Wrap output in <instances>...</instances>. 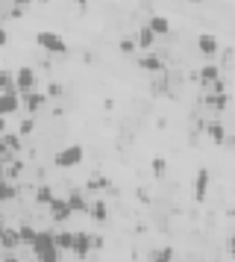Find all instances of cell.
I'll return each instance as SVG.
<instances>
[{
	"instance_id": "cell-29",
	"label": "cell",
	"mask_w": 235,
	"mask_h": 262,
	"mask_svg": "<svg viewBox=\"0 0 235 262\" xmlns=\"http://www.w3.org/2000/svg\"><path fill=\"white\" fill-rule=\"evenodd\" d=\"M6 144H9V147H15V150L21 147V142H18V136H6Z\"/></svg>"
},
{
	"instance_id": "cell-16",
	"label": "cell",
	"mask_w": 235,
	"mask_h": 262,
	"mask_svg": "<svg viewBox=\"0 0 235 262\" xmlns=\"http://www.w3.org/2000/svg\"><path fill=\"white\" fill-rule=\"evenodd\" d=\"M200 80H203V83H215V80H221V71H218V65H203V68H200Z\"/></svg>"
},
{
	"instance_id": "cell-26",
	"label": "cell",
	"mask_w": 235,
	"mask_h": 262,
	"mask_svg": "<svg viewBox=\"0 0 235 262\" xmlns=\"http://www.w3.org/2000/svg\"><path fill=\"white\" fill-rule=\"evenodd\" d=\"M38 201L50 203V201H53V191H50V189H38Z\"/></svg>"
},
{
	"instance_id": "cell-2",
	"label": "cell",
	"mask_w": 235,
	"mask_h": 262,
	"mask_svg": "<svg viewBox=\"0 0 235 262\" xmlns=\"http://www.w3.org/2000/svg\"><path fill=\"white\" fill-rule=\"evenodd\" d=\"M35 45L41 50H47V53H65V50H68L65 38L56 36V33H50V30H41V33L35 36Z\"/></svg>"
},
{
	"instance_id": "cell-5",
	"label": "cell",
	"mask_w": 235,
	"mask_h": 262,
	"mask_svg": "<svg viewBox=\"0 0 235 262\" xmlns=\"http://www.w3.org/2000/svg\"><path fill=\"white\" fill-rule=\"evenodd\" d=\"M209 168H200L197 171V180H194V201L203 203L206 201V191H209Z\"/></svg>"
},
{
	"instance_id": "cell-30",
	"label": "cell",
	"mask_w": 235,
	"mask_h": 262,
	"mask_svg": "<svg viewBox=\"0 0 235 262\" xmlns=\"http://www.w3.org/2000/svg\"><path fill=\"white\" fill-rule=\"evenodd\" d=\"M33 127H35V121H33V118H27V121L21 124V133H30Z\"/></svg>"
},
{
	"instance_id": "cell-8",
	"label": "cell",
	"mask_w": 235,
	"mask_h": 262,
	"mask_svg": "<svg viewBox=\"0 0 235 262\" xmlns=\"http://www.w3.org/2000/svg\"><path fill=\"white\" fill-rule=\"evenodd\" d=\"M50 215H53V221H68V218H70L68 201H59V198H53V201H50Z\"/></svg>"
},
{
	"instance_id": "cell-15",
	"label": "cell",
	"mask_w": 235,
	"mask_h": 262,
	"mask_svg": "<svg viewBox=\"0 0 235 262\" xmlns=\"http://www.w3.org/2000/svg\"><path fill=\"white\" fill-rule=\"evenodd\" d=\"M138 65L144 68V71H162V59L153 56V53H144V56L138 59Z\"/></svg>"
},
{
	"instance_id": "cell-33",
	"label": "cell",
	"mask_w": 235,
	"mask_h": 262,
	"mask_svg": "<svg viewBox=\"0 0 235 262\" xmlns=\"http://www.w3.org/2000/svg\"><path fill=\"white\" fill-rule=\"evenodd\" d=\"M41 3H44V0H41Z\"/></svg>"
},
{
	"instance_id": "cell-32",
	"label": "cell",
	"mask_w": 235,
	"mask_h": 262,
	"mask_svg": "<svg viewBox=\"0 0 235 262\" xmlns=\"http://www.w3.org/2000/svg\"><path fill=\"white\" fill-rule=\"evenodd\" d=\"M0 177H3V150H0Z\"/></svg>"
},
{
	"instance_id": "cell-11",
	"label": "cell",
	"mask_w": 235,
	"mask_h": 262,
	"mask_svg": "<svg viewBox=\"0 0 235 262\" xmlns=\"http://www.w3.org/2000/svg\"><path fill=\"white\" fill-rule=\"evenodd\" d=\"M153 41H156V33H153L150 27L144 24V27H141V33H138V48L144 50V53H147V50L153 48Z\"/></svg>"
},
{
	"instance_id": "cell-6",
	"label": "cell",
	"mask_w": 235,
	"mask_h": 262,
	"mask_svg": "<svg viewBox=\"0 0 235 262\" xmlns=\"http://www.w3.org/2000/svg\"><path fill=\"white\" fill-rule=\"evenodd\" d=\"M30 248H33L35 253H41V250L56 248V233H50V230H38V233H35V242L30 245Z\"/></svg>"
},
{
	"instance_id": "cell-22",
	"label": "cell",
	"mask_w": 235,
	"mask_h": 262,
	"mask_svg": "<svg viewBox=\"0 0 235 262\" xmlns=\"http://www.w3.org/2000/svg\"><path fill=\"white\" fill-rule=\"evenodd\" d=\"M15 89V74L0 71V92H12Z\"/></svg>"
},
{
	"instance_id": "cell-19",
	"label": "cell",
	"mask_w": 235,
	"mask_h": 262,
	"mask_svg": "<svg viewBox=\"0 0 235 262\" xmlns=\"http://www.w3.org/2000/svg\"><path fill=\"white\" fill-rule=\"evenodd\" d=\"M24 103H27V109H30V112H35V109H38L41 103H44V95H35V92H27V95H24Z\"/></svg>"
},
{
	"instance_id": "cell-18",
	"label": "cell",
	"mask_w": 235,
	"mask_h": 262,
	"mask_svg": "<svg viewBox=\"0 0 235 262\" xmlns=\"http://www.w3.org/2000/svg\"><path fill=\"white\" fill-rule=\"evenodd\" d=\"M206 130H209V136L215 139V144H223V142H226V130H223V127L218 124V121H212V124L206 127Z\"/></svg>"
},
{
	"instance_id": "cell-20",
	"label": "cell",
	"mask_w": 235,
	"mask_h": 262,
	"mask_svg": "<svg viewBox=\"0 0 235 262\" xmlns=\"http://www.w3.org/2000/svg\"><path fill=\"white\" fill-rule=\"evenodd\" d=\"M174 259V248H159L150 253V262H171Z\"/></svg>"
},
{
	"instance_id": "cell-3",
	"label": "cell",
	"mask_w": 235,
	"mask_h": 262,
	"mask_svg": "<svg viewBox=\"0 0 235 262\" xmlns=\"http://www.w3.org/2000/svg\"><path fill=\"white\" fill-rule=\"evenodd\" d=\"M21 109V95L12 89V92H0V118H6V115H15Z\"/></svg>"
},
{
	"instance_id": "cell-12",
	"label": "cell",
	"mask_w": 235,
	"mask_h": 262,
	"mask_svg": "<svg viewBox=\"0 0 235 262\" xmlns=\"http://www.w3.org/2000/svg\"><path fill=\"white\" fill-rule=\"evenodd\" d=\"M74 238H77V233L62 230V233H56V248L59 250H74Z\"/></svg>"
},
{
	"instance_id": "cell-7",
	"label": "cell",
	"mask_w": 235,
	"mask_h": 262,
	"mask_svg": "<svg viewBox=\"0 0 235 262\" xmlns=\"http://www.w3.org/2000/svg\"><path fill=\"white\" fill-rule=\"evenodd\" d=\"M197 48L203 56H218V50H221V41L212 36V33H203V36L197 38Z\"/></svg>"
},
{
	"instance_id": "cell-25",
	"label": "cell",
	"mask_w": 235,
	"mask_h": 262,
	"mask_svg": "<svg viewBox=\"0 0 235 262\" xmlns=\"http://www.w3.org/2000/svg\"><path fill=\"white\" fill-rule=\"evenodd\" d=\"M206 100H209L212 106H218V109H223V106H226V95H209Z\"/></svg>"
},
{
	"instance_id": "cell-13",
	"label": "cell",
	"mask_w": 235,
	"mask_h": 262,
	"mask_svg": "<svg viewBox=\"0 0 235 262\" xmlns=\"http://www.w3.org/2000/svg\"><path fill=\"white\" fill-rule=\"evenodd\" d=\"M0 245H3V248H18V245H21L18 230H0Z\"/></svg>"
},
{
	"instance_id": "cell-10",
	"label": "cell",
	"mask_w": 235,
	"mask_h": 262,
	"mask_svg": "<svg viewBox=\"0 0 235 262\" xmlns=\"http://www.w3.org/2000/svg\"><path fill=\"white\" fill-rule=\"evenodd\" d=\"M147 27H150L156 36H168V33H171V21H168L165 15H153L150 24H147Z\"/></svg>"
},
{
	"instance_id": "cell-28",
	"label": "cell",
	"mask_w": 235,
	"mask_h": 262,
	"mask_svg": "<svg viewBox=\"0 0 235 262\" xmlns=\"http://www.w3.org/2000/svg\"><path fill=\"white\" fill-rule=\"evenodd\" d=\"M47 95H50V97H59V95H62V85H56V83L47 85Z\"/></svg>"
},
{
	"instance_id": "cell-21",
	"label": "cell",
	"mask_w": 235,
	"mask_h": 262,
	"mask_svg": "<svg viewBox=\"0 0 235 262\" xmlns=\"http://www.w3.org/2000/svg\"><path fill=\"white\" fill-rule=\"evenodd\" d=\"M12 198H15V186H12L9 180L0 177V203H3V201H12Z\"/></svg>"
},
{
	"instance_id": "cell-9",
	"label": "cell",
	"mask_w": 235,
	"mask_h": 262,
	"mask_svg": "<svg viewBox=\"0 0 235 262\" xmlns=\"http://www.w3.org/2000/svg\"><path fill=\"white\" fill-rule=\"evenodd\" d=\"M91 248H94V238L88 233H77V238H74V253L77 256H85Z\"/></svg>"
},
{
	"instance_id": "cell-1",
	"label": "cell",
	"mask_w": 235,
	"mask_h": 262,
	"mask_svg": "<svg viewBox=\"0 0 235 262\" xmlns=\"http://www.w3.org/2000/svg\"><path fill=\"white\" fill-rule=\"evenodd\" d=\"M82 147L80 144H68V147H62L56 156H53V165L56 168H77L82 162Z\"/></svg>"
},
{
	"instance_id": "cell-14",
	"label": "cell",
	"mask_w": 235,
	"mask_h": 262,
	"mask_svg": "<svg viewBox=\"0 0 235 262\" xmlns=\"http://www.w3.org/2000/svg\"><path fill=\"white\" fill-rule=\"evenodd\" d=\"M88 215H91L94 221H100V224H103L106 218H109V209H106V203H103V201H94L91 206H88Z\"/></svg>"
},
{
	"instance_id": "cell-24",
	"label": "cell",
	"mask_w": 235,
	"mask_h": 262,
	"mask_svg": "<svg viewBox=\"0 0 235 262\" xmlns=\"http://www.w3.org/2000/svg\"><path fill=\"white\" fill-rule=\"evenodd\" d=\"M165 171H168V162H165L162 156H156V159H153V174H156V177H165Z\"/></svg>"
},
{
	"instance_id": "cell-4",
	"label": "cell",
	"mask_w": 235,
	"mask_h": 262,
	"mask_svg": "<svg viewBox=\"0 0 235 262\" xmlns=\"http://www.w3.org/2000/svg\"><path fill=\"white\" fill-rule=\"evenodd\" d=\"M33 85H35V71L33 68H18V71H15V92H18V95L33 92Z\"/></svg>"
},
{
	"instance_id": "cell-17",
	"label": "cell",
	"mask_w": 235,
	"mask_h": 262,
	"mask_svg": "<svg viewBox=\"0 0 235 262\" xmlns=\"http://www.w3.org/2000/svg\"><path fill=\"white\" fill-rule=\"evenodd\" d=\"M68 206H70V212H85V209H88V203L82 201V194H80V191H70Z\"/></svg>"
},
{
	"instance_id": "cell-31",
	"label": "cell",
	"mask_w": 235,
	"mask_h": 262,
	"mask_svg": "<svg viewBox=\"0 0 235 262\" xmlns=\"http://www.w3.org/2000/svg\"><path fill=\"white\" fill-rule=\"evenodd\" d=\"M6 41H9V33H6V30L0 27V48H6Z\"/></svg>"
},
{
	"instance_id": "cell-23",
	"label": "cell",
	"mask_w": 235,
	"mask_h": 262,
	"mask_svg": "<svg viewBox=\"0 0 235 262\" xmlns=\"http://www.w3.org/2000/svg\"><path fill=\"white\" fill-rule=\"evenodd\" d=\"M35 233H38L35 227H21V230H18V236H21V245H33V242H35Z\"/></svg>"
},
{
	"instance_id": "cell-27",
	"label": "cell",
	"mask_w": 235,
	"mask_h": 262,
	"mask_svg": "<svg viewBox=\"0 0 235 262\" xmlns=\"http://www.w3.org/2000/svg\"><path fill=\"white\" fill-rule=\"evenodd\" d=\"M135 48H138V45H135V41H129V38H124V41H121V50H124V53H132Z\"/></svg>"
}]
</instances>
